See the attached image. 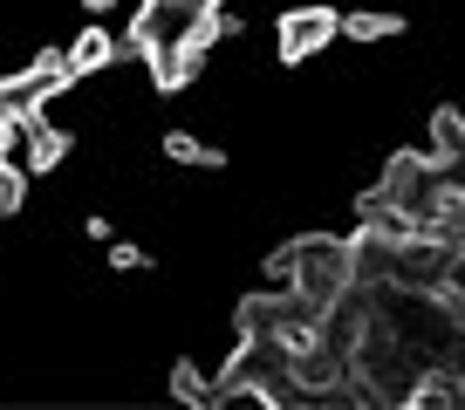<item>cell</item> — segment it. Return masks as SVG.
Here are the masks:
<instances>
[{
  "label": "cell",
  "mask_w": 465,
  "mask_h": 410,
  "mask_svg": "<svg viewBox=\"0 0 465 410\" xmlns=\"http://www.w3.org/2000/svg\"><path fill=\"white\" fill-rule=\"evenodd\" d=\"M267 274H274L281 288H294L308 308H322V315H329V308L356 288V239H329V233L294 239L288 253H274V260H267Z\"/></svg>",
  "instance_id": "6da1fadb"
},
{
  "label": "cell",
  "mask_w": 465,
  "mask_h": 410,
  "mask_svg": "<svg viewBox=\"0 0 465 410\" xmlns=\"http://www.w3.org/2000/svg\"><path fill=\"white\" fill-rule=\"evenodd\" d=\"M226 0H137V15H131V48L144 62L158 55H178L185 42H199V34H226Z\"/></svg>",
  "instance_id": "7a4b0ae2"
},
{
  "label": "cell",
  "mask_w": 465,
  "mask_h": 410,
  "mask_svg": "<svg viewBox=\"0 0 465 410\" xmlns=\"http://www.w3.org/2000/svg\"><path fill=\"white\" fill-rule=\"evenodd\" d=\"M335 34H342V15H329V7H288V15H281V62L322 55Z\"/></svg>",
  "instance_id": "3957f363"
},
{
  "label": "cell",
  "mask_w": 465,
  "mask_h": 410,
  "mask_svg": "<svg viewBox=\"0 0 465 410\" xmlns=\"http://www.w3.org/2000/svg\"><path fill=\"white\" fill-rule=\"evenodd\" d=\"M62 55H69V75H75V83H89V75H103L116 55H124V42H116L110 28H83L69 48H62Z\"/></svg>",
  "instance_id": "277c9868"
},
{
  "label": "cell",
  "mask_w": 465,
  "mask_h": 410,
  "mask_svg": "<svg viewBox=\"0 0 465 410\" xmlns=\"http://www.w3.org/2000/svg\"><path fill=\"white\" fill-rule=\"evenodd\" d=\"M69 158V131L62 123H48V117H35L28 123V137H21V171H55V164Z\"/></svg>",
  "instance_id": "5b68a950"
},
{
  "label": "cell",
  "mask_w": 465,
  "mask_h": 410,
  "mask_svg": "<svg viewBox=\"0 0 465 410\" xmlns=\"http://www.w3.org/2000/svg\"><path fill=\"white\" fill-rule=\"evenodd\" d=\"M164 158H172V164H192V171H219V164H226V151L199 144L192 131H172V137H164Z\"/></svg>",
  "instance_id": "8992f818"
},
{
  "label": "cell",
  "mask_w": 465,
  "mask_h": 410,
  "mask_svg": "<svg viewBox=\"0 0 465 410\" xmlns=\"http://www.w3.org/2000/svg\"><path fill=\"white\" fill-rule=\"evenodd\" d=\"M397 28V15H342V42H391Z\"/></svg>",
  "instance_id": "52a82bcc"
},
{
  "label": "cell",
  "mask_w": 465,
  "mask_h": 410,
  "mask_svg": "<svg viewBox=\"0 0 465 410\" xmlns=\"http://www.w3.org/2000/svg\"><path fill=\"white\" fill-rule=\"evenodd\" d=\"M172 396H185V404H213L219 390L199 376V369H185V363H178V369H172Z\"/></svg>",
  "instance_id": "ba28073f"
},
{
  "label": "cell",
  "mask_w": 465,
  "mask_h": 410,
  "mask_svg": "<svg viewBox=\"0 0 465 410\" xmlns=\"http://www.w3.org/2000/svg\"><path fill=\"white\" fill-rule=\"evenodd\" d=\"M110 267H116V274H144L151 253L137 247V239H116V233H110Z\"/></svg>",
  "instance_id": "9c48e42d"
},
{
  "label": "cell",
  "mask_w": 465,
  "mask_h": 410,
  "mask_svg": "<svg viewBox=\"0 0 465 410\" xmlns=\"http://www.w3.org/2000/svg\"><path fill=\"white\" fill-rule=\"evenodd\" d=\"M110 7H116V0H83V15H96V21L110 15Z\"/></svg>",
  "instance_id": "30bf717a"
}]
</instances>
